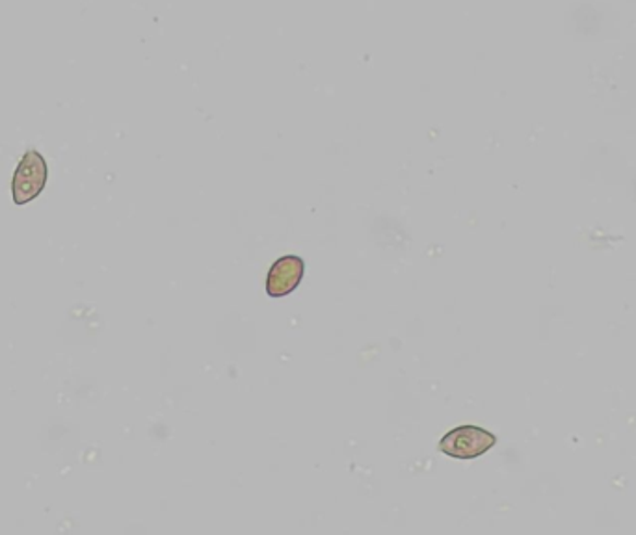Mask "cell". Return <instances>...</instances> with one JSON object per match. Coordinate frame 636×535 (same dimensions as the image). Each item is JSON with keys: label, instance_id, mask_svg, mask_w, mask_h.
Returning a JSON list of instances; mask_svg holds the SVG:
<instances>
[{"label": "cell", "instance_id": "3", "mask_svg": "<svg viewBox=\"0 0 636 535\" xmlns=\"http://www.w3.org/2000/svg\"><path fill=\"white\" fill-rule=\"evenodd\" d=\"M305 260L298 255H284L277 258L266 273V294L268 297H285L292 294L302 283Z\"/></svg>", "mask_w": 636, "mask_h": 535}, {"label": "cell", "instance_id": "1", "mask_svg": "<svg viewBox=\"0 0 636 535\" xmlns=\"http://www.w3.org/2000/svg\"><path fill=\"white\" fill-rule=\"evenodd\" d=\"M49 181V165L38 149H28L21 158L20 165L13 171L12 199L13 205L25 207L44 194Z\"/></svg>", "mask_w": 636, "mask_h": 535}, {"label": "cell", "instance_id": "2", "mask_svg": "<svg viewBox=\"0 0 636 535\" xmlns=\"http://www.w3.org/2000/svg\"><path fill=\"white\" fill-rule=\"evenodd\" d=\"M497 447V435L479 426H460L451 429L440 439V452L458 461L477 460Z\"/></svg>", "mask_w": 636, "mask_h": 535}]
</instances>
